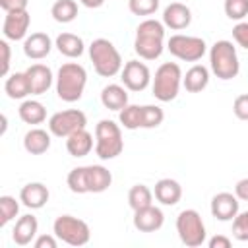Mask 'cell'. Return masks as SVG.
<instances>
[{
    "mask_svg": "<svg viewBox=\"0 0 248 248\" xmlns=\"http://www.w3.org/2000/svg\"><path fill=\"white\" fill-rule=\"evenodd\" d=\"M153 203V190H149L145 184H134L128 192V205L138 211L141 207H147Z\"/></svg>",
    "mask_w": 248,
    "mask_h": 248,
    "instance_id": "30",
    "label": "cell"
},
{
    "mask_svg": "<svg viewBox=\"0 0 248 248\" xmlns=\"http://www.w3.org/2000/svg\"><path fill=\"white\" fill-rule=\"evenodd\" d=\"M52 50V39L46 33H31L23 39V54L31 60H43Z\"/></svg>",
    "mask_w": 248,
    "mask_h": 248,
    "instance_id": "19",
    "label": "cell"
},
{
    "mask_svg": "<svg viewBox=\"0 0 248 248\" xmlns=\"http://www.w3.org/2000/svg\"><path fill=\"white\" fill-rule=\"evenodd\" d=\"M209 83V70L203 64H194L182 76V85L188 93H200Z\"/></svg>",
    "mask_w": 248,
    "mask_h": 248,
    "instance_id": "23",
    "label": "cell"
},
{
    "mask_svg": "<svg viewBox=\"0 0 248 248\" xmlns=\"http://www.w3.org/2000/svg\"><path fill=\"white\" fill-rule=\"evenodd\" d=\"M89 58L93 62L95 72L101 78H112L122 72V56L118 48L108 41V39H95L89 45Z\"/></svg>",
    "mask_w": 248,
    "mask_h": 248,
    "instance_id": "6",
    "label": "cell"
},
{
    "mask_svg": "<svg viewBox=\"0 0 248 248\" xmlns=\"http://www.w3.org/2000/svg\"><path fill=\"white\" fill-rule=\"evenodd\" d=\"M118 122L126 130L141 128V107L140 105H126L122 110H118Z\"/></svg>",
    "mask_w": 248,
    "mask_h": 248,
    "instance_id": "31",
    "label": "cell"
},
{
    "mask_svg": "<svg viewBox=\"0 0 248 248\" xmlns=\"http://www.w3.org/2000/svg\"><path fill=\"white\" fill-rule=\"evenodd\" d=\"M87 85V72L78 62H66L58 68V74L54 78L56 95L64 103H76L83 97Z\"/></svg>",
    "mask_w": 248,
    "mask_h": 248,
    "instance_id": "3",
    "label": "cell"
},
{
    "mask_svg": "<svg viewBox=\"0 0 248 248\" xmlns=\"http://www.w3.org/2000/svg\"><path fill=\"white\" fill-rule=\"evenodd\" d=\"M238 203H240V200L234 194H231V192H219V194H215L211 198L209 209H211V215L215 219H219V221H232L238 215V211H240Z\"/></svg>",
    "mask_w": 248,
    "mask_h": 248,
    "instance_id": "14",
    "label": "cell"
},
{
    "mask_svg": "<svg viewBox=\"0 0 248 248\" xmlns=\"http://www.w3.org/2000/svg\"><path fill=\"white\" fill-rule=\"evenodd\" d=\"M225 16L232 21H242L248 16V0H225Z\"/></svg>",
    "mask_w": 248,
    "mask_h": 248,
    "instance_id": "34",
    "label": "cell"
},
{
    "mask_svg": "<svg viewBox=\"0 0 248 248\" xmlns=\"http://www.w3.org/2000/svg\"><path fill=\"white\" fill-rule=\"evenodd\" d=\"M37 232H39V221H37V217L31 215V213H25V215H21L16 221L14 231H12V240L17 246H27V244H31L37 238Z\"/></svg>",
    "mask_w": 248,
    "mask_h": 248,
    "instance_id": "18",
    "label": "cell"
},
{
    "mask_svg": "<svg viewBox=\"0 0 248 248\" xmlns=\"http://www.w3.org/2000/svg\"><path fill=\"white\" fill-rule=\"evenodd\" d=\"M35 248H56L58 246V236L52 234H37V238L33 240Z\"/></svg>",
    "mask_w": 248,
    "mask_h": 248,
    "instance_id": "39",
    "label": "cell"
},
{
    "mask_svg": "<svg viewBox=\"0 0 248 248\" xmlns=\"http://www.w3.org/2000/svg\"><path fill=\"white\" fill-rule=\"evenodd\" d=\"M54 46L66 58H79L83 54V50H85L83 39L78 37V35H74V33H60L54 39Z\"/></svg>",
    "mask_w": 248,
    "mask_h": 248,
    "instance_id": "26",
    "label": "cell"
},
{
    "mask_svg": "<svg viewBox=\"0 0 248 248\" xmlns=\"http://www.w3.org/2000/svg\"><path fill=\"white\" fill-rule=\"evenodd\" d=\"M19 213V202L14 196H0V227H6Z\"/></svg>",
    "mask_w": 248,
    "mask_h": 248,
    "instance_id": "33",
    "label": "cell"
},
{
    "mask_svg": "<svg viewBox=\"0 0 248 248\" xmlns=\"http://www.w3.org/2000/svg\"><path fill=\"white\" fill-rule=\"evenodd\" d=\"M232 112L238 120H248V93H242L232 101Z\"/></svg>",
    "mask_w": 248,
    "mask_h": 248,
    "instance_id": "38",
    "label": "cell"
},
{
    "mask_svg": "<svg viewBox=\"0 0 248 248\" xmlns=\"http://www.w3.org/2000/svg\"><path fill=\"white\" fill-rule=\"evenodd\" d=\"M85 8H91V10H95V8H101L103 4H105V0H79Z\"/></svg>",
    "mask_w": 248,
    "mask_h": 248,
    "instance_id": "44",
    "label": "cell"
},
{
    "mask_svg": "<svg viewBox=\"0 0 248 248\" xmlns=\"http://www.w3.org/2000/svg\"><path fill=\"white\" fill-rule=\"evenodd\" d=\"M182 85V70L176 62H163L151 79V89L157 101L170 103L176 99Z\"/></svg>",
    "mask_w": 248,
    "mask_h": 248,
    "instance_id": "7",
    "label": "cell"
},
{
    "mask_svg": "<svg viewBox=\"0 0 248 248\" xmlns=\"http://www.w3.org/2000/svg\"><path fill=\"white\" fill-rule=\"evenodd\" d=\"M159 0H128V10L134 16H153L159 10Z\"/></svg>",
    "mask_w": 248,
    "mask_h": 248,
    "instance_id": "35",
    "label": "cell"
},
{
    "mask_svg": "<svg viewBox=\"0 0 248 248\" xmlns=\"http://www.w3.org/2000/svg\"><path fill=\"white\" fill-rule=\"evenodd\" d=\"M50 16L58 23H70L78 17V2L76 0H56L50 8Z\"/></svg>",
    "mask_w": 248,
    "mask_h": 248,
    "instance_id": "29",
    "label": "cell"
},
{
    "mask_svg": "<svg viewBox=\"0 0 248 248\" xmlns=\"http://www.w3.org/2000/svg\"><path fill=\"white\" fill-rule=\"evenodd\" d=\"M4 91L10 99H25L27 95H31V87H29V79L25 72H14L6 78L4 81Z\"/></svg>",
    "mask_w": 248,
    "mask_h": 248,
    "instance_id": "28",
    "label": "cell"
},
{
    "mask_svg": "<svg viewBox=\"0 0 248 248\" xmlns=\"http://www.w3.org/2000/svg\"><path fill=\"white\" fill-rule=\"evenodd\" d=\"M17 114L21 118V122L25 124H31V126H37V124H43L46 120V108L43 103L35 101V99H25L19 108H17Z\"/></svg>",
    "mask_w": 248,
    "mask_h": 248,
    "instance_id": "27",
    "label": "cell"
},
{
    "mask_svg": "<svg viewBox=\"0 0 248 248\" xmlns=\"http://www.w3.org/2000/svg\"><path fill=\"white\" fill-rule=\"evenodd\" d=\"M209 68L223 81L236 78L238 72H240L236 46L227 39L215 41L211 45V48H209Z\"/></svg>",
    "mask_w": 248,
    "mask_h": 248,
    "instance_id": "4",
    "label": "cell"
},
{
    "mask_svg": "<svg viewBox=\"0 0 248 248\" xmlns=\"http://www.w3.org/2000/svg\"><path fill=\"white\" fill-rule=\"evenodd\" d=\"M167 48L174 58L182 62H198L207 52V45L202 37L182 35V33L170 35L167 41Z\"/></svg>",
    "mask_w": 248,
    "mask_h": 248,
    "instance_id": "10",
    "label": "cell"
},
{
    "mask_svg": "<svg viewBox=\"0 0 248 248\" xmlns=\"http://www.w3.org/2000/svg\"><path fill=\"white\" fill-rule=\"evenodd\" d=\"M0 52H2V66H0V74L2 76H8L10 72V45H8V39H2L0 41Z\"/></svg>",
    "mask_w": 248,
    "mask_h": 248,
    "instance_id": "40",
    "label": "cell"
},
{
    "mask_svg": "<svg viewBox=\"0 0 248 248\" xmlns=\"http://www.w3.org/2000/svg\"><path fill=\"white\" fill-rule=\"evenodd\" d=\"M176 232L184 246L198 248L205 242V225L196 209H182L176 217Z\"/></svg>",
    "mask_w": 248,
    "mask_h": 248,
    "instance_id": "9",
    "label": "cell"
},
{
    "mask_svg": "<svg viewBox=\"0 0 248 248\" xmlns=\"http://www.w3.org/2000/svg\"><path fill=\"white\" fill-rule=\"evenodd\" d=\"M66 149L72 157H85L93 149V134L87 132L85 128L70 134L66 138Z\"/></svg>",
    "mask_w": 248,
    "mask_h": 248,
    "instance_id": "24",
    "label": "cell"
},
{
    "mask_svg": "<svg viewBox=\"0 0 248 248\" xmlns=\"http://www.w3.org/2000/svg\"><path fill=\"white\" fill-rule=\"evenodd\" d=\"M52 232L70 246H85L91 238V229L83 219L74 215H58L52 223Z\"/></svg>",
    "mask_w": 248,
    "mask_h": 248,
    "instance_id": "8",
    "label": "cell"
},
{
    "mask_svg": "<svg viewBox=\"0 0 248 248\" xmlns=\"http://www.w3.org/2000/svg\"><path fill=\"white\" fill-rule=\"evenodd\" d=\"M231 238L229 236H225V234H215V236H211L209 240H207V246L209 248H231Z\"/></svg>",
    "mask_w": 248,
    "mask_h": 248,
    "instance_id": "42",
    "label": "cell"
},
{
    "mask_svg": "<svg viewBox=\"0 0 248 248\" xmlns=\"http://www.w3.org/2000/svg\"><path fill=\"white\" fill-rule=\"evenodd\" d=\"M244 213H246V217H248V209H246V211H244Z\"/></svg>",
    "mask_w": 248,
    "mask_h": 248,
    "instance_id": "45",
    "label": "cell"
},
{
    "mask_svg": "<svg viewBox=\"0 0 248 248\" xmlns=\"http://www.w3.org/2000/svg\"><path fill=\"white\" fill-rule=\"evenodd\" d=\"M163 23L172 31H182L192 23V12L182 2H170L163 10Z\"/></svg>",
    "mask_w": 248,
    "mask_h": 248,
    "instance_id": "16",
    "label": "cell"
},
{
    "mask_svg": "<svg viewBox=\"0 0 248 248\" xmlns=\"http://www.w3.org/2000/svg\"><path fill=\"white\" fill-rule=\"evenodd\" d=\"M153 196L163 205H176L182 198V186L174 178H161L155 182Z\"/></svg>",
    "mask_w": 248,
    "mask_h": 248,
    "instance_id": "21",
    "label": "cell"
},
{
    "mask_svg": "<svg viewBox=\"0 0 248 248\" xmlns=\"http://www.w3.org/2000/svg\"><path fill=\"white\" fill-rule=\"evenodd\" d=\"M120 79H122V85L128 89V91H143L149 83H151V72L147 68L145 62H140V60H128L124 66H122V72H120Z\"/></svg>",
    "mask_w": 248,
    "mask_h": 248,
    "instance_id": "12",
    "label": "cell"
},
{
    "mask_svg": "<svg viewBox=\"0 0 248 248\" xmlns=\"http://www.w3.org/2000/svg\"><path fill=\"white\" fill-rule=\"evenodd\" d=\"M31 23V16L27 10H17V12H8L4 17L2 33L8 41H21L27 37Z\"/></svg>",
    "mask_w": 248,
    "mask_h": 248,
    "instance_id": "13",
    "label": "cell"
},
{
    "mask_svg": "<svg viewBox=\"0 0 248 248\" xmlns=\"http://www.w3.org/2000/svg\"><path fill=\"white\" fill-rule=\"evenodd\" d=\"M234 196L240 202H248V178H240L234 184Z\"/></svg>",
    "mask_w": 248,
    "mask_h": 248,
    "instance_id": "43",
    "label": "cell"
},
{
    "mask_svg": "<svg viewBox=\"0 0 248 248\" xmlns=\"http://www.w3.org/2000/svg\"><path fill=\"white\" fill-rule=\"evenodd\" d=\"M124 149L122 128L114 120L103 118L95 126V155L101 161H110L118 157Z\"/></svg>",
    "mask_w": 248,
    "mask_h": 248,
    "instance_id": "5",
    "label": "cell"
},
{
    "mask_svg": "<svg viewBox=\"0 0 248 248\" xmlns=\"http://www.w3.org/2000/svg\"><path fill=\"white\" fill-rule=\"evenodd\" d=\"M66 184L74 194H101L112 184V174L103 165L76 167L68 172Z\"/></svg>",
    "mask_w": 248,
    "mask_h": 248,
    "instance_id": "1",
    "label": "cell"
},
{
    "mask_svg": "<svg viewBox=\"0 0 248 248\" xmlns=\"http://www.w3.org/2000/svg\"><path fill=\"white\" fill-rule=\"evenodd\" d=\"M27 79H29V87H31V95H43L52 87L54 76L52 70L46 64H31L27 70Z\"/></svg>",
    "mask_w": 248,
    "mask_h": 248,
    "instance_id": "17",
    "label": "cell"
},
{
    "mask_svg": "<svg viewBox=\"0 0 248 248\" xmlns=\"http://www.w3.org/2000/svg\"><path fill=\"white\" fill-rule=\"evenodd\" d=\"M101 103L108 110H122L128 105V89L120 83H108L101 91Z\"/></svg>",
    "mask_w": 248,
    "mask_h": 248,
    "instance_id": "22",
    "label": "cell"
},
{
    "mask_svg": "<svg viewBox=\"0 0 248 248\" xmlns=\"http://www.w3.org/2000/svg\"><path fill=\"white\" fill-rule=\"evenodd\" d=\"M232 39L238 46L246 48L248 50V21H238L234 27H232Z\"/></svg>",
    "mask_w": 248,
    "mask_h": 248,
    "instance_id": "37",
    "label": "cell"
},
{
    "mask_svg": "<svg viewBox=\"0 0 248 248\" xmlns=\"http://www.w3.org/2000/svg\"><path fill=\"white\" fill-rule=\"evenodd\" d=\"M87 116L79 108H68V110H58L48 118V132L56 138H68L70 134L85 128Z\"/></svg>",
    "mask_w": 248,
    "mask_h": 248,
    "instance_id": "11",
    "label": "cell"
},
{
    "mask_svg": "<svg viewBox=\"0 0 248 248\" xmlns=\"http://www.w3.org/2000/svg\"><path fill=\"white\" fill-rule=\"evenodd\" d=\"M232 236L240 242H246L248 240V217L246 213L238 211V215L232 219Z\"/></svg>",
    "mask_w": 248,
    "mask_h": 248,
    "instance_id": "36",
    "label": "cell"
},
{
    "mask_svg": "<svg viewBox=\"0 0 248 248\" xmlns=\"http://www.w3.org/2000/svg\"><path fill=\"white\" fill-rule=\"evenodd\" d=\"M48 198H50V192H48V188L43 182H29L19 192V202L25 207H29V209H41V207H45L46 202H48Z\"/></svg>",
    "mask_w": 248,
    "mask_h": 248,
    "instance_id": "20",
    "label": "cell"
},
{
    "mask_svg": "<svg viewBox=\"0 0 248 248\" xmlns=\"http://www.w3.org/2000/svg\"><path fill=\"white\" fill-rule=\"evenodd\" d=\"M163 223H165V215L153 203L134 211V227L140 232H155V231H159L163 227Z\"/></svg>",
    "mask_w": 248,
    "mask_h": 248,
    "instance_id": "15",
    "label": "cell"
},
{
    "mask_svg": "<svg viewBox=\"0 0 248 248\" xmlns=\"http://www.w3.org/2000/svg\"><path fill=\"white\" fill-rule=\"evenodd\" d=\"M29 0H0V8L8 12H17V10H27Z\"/></svg>",
    "mask_w": 248,
    "mask_h": 248,
    "instance_id": "41",
    "label": "cell"
},
{
    "mask_svg": "<svg viewBox=\"0 0 248 248\" xmlns=\"http://www.w3.org/2000/svg\"><path fill=\"white\" fill-rule=\"evenodd\" d=\"M134 50L143 60H155L165 50V23L153 17L143 19L136 27Z\"/></svg>",
    "mask_w": 248,
    "mask_h": 248,
    "instance_id": "2",
    "label": "cell"
},
{
    "mask_svg": "<svg viewBox=\"0 0 248 248\" xmlns=\"http://www.w3.org/2000/svg\"><path fill=\"white\" fill-rule=\"evenodd\" d=\"M165 120V112L159 105H141V128L151 130L161 126Z\"/></svg>",
    "mask_w": 248,
    "mask_h": 248,
    "instance_id": "32",
    "label": "cell"
},
{
    "mask_svg": "<svg viewBox=\"0 0 248 248\" xmlns=\"http://www.w3.org/2000/svg\"><path fill=\"white\" fill-rule=\"evenodd\" d=\"M23 147L31 155H43L50 149V132L43 128H31L23 136Z\"/></svg>",
    "mask_w": 248,
    "mask_h": 248,
    "instance_id": "25",
    "label": "cell"
}]
</instances>
